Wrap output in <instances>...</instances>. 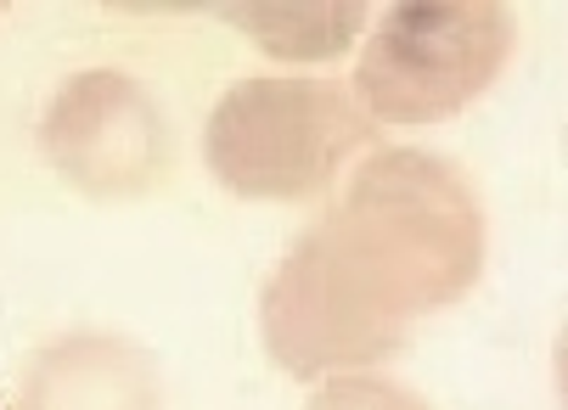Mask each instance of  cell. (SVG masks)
Here are the masks:
<instances>
[{"label":"cell","mask_w":568,"mask_h":410,"mask_svg":"<svg viewBox=\"0 0 568 410\" xmlns=\"http://www.w3.org/2000/svg\"><path fill=\"white\" fill-rule=\"evenodd\" d=\"M484 270V214L434 152L366 157L265 281L260 326L287 377L372 366L412 338V320L456 304Z\"/></svg>","instance_id":"obj_1"},{"label":"cell","mask_w":568,"mask_h":410,"mask_svg":"<svg viewBox=\"0 0 568 410\" xmlns=\"http://www.w3.org/2000/svg\"><path fill=\"white\" fill-rule=\"evenodd\" d=\"M361 141H372V119L344 85L242 79L209 113L203 157L236 197L298 203L327 186Z\"/></svg>","instance_id":"obj_2"},{"label":"cell","mask_w":568,"mask_h":410,"mask_svg":"<svg viewBox=\"0 0 568 410\" xmlns=\"http://www.w3.org/2000/svg\"><path fill=\"white\" fill-rule=\"evenodd\" d=\"M513 51V12L496 0H405L361 51V113L383 124H434L490 91Z\"/></svg>","instance_id":"obj_3"},{"label":"cell","mask_w":568,"mask_h":410,"mask_svg":"<svg viewBox=\"0 0 568 410\" xmlns=\"http://www.w3.org/2000/svg\"><path fill=\"white\" fill-rule=\"evenodd\" d=\"M51 170L91 197H135L164 170V119L135 79L113 68L73 73L40 124Z\"/></svg>","instance_id":"obj_4"},{"label":"cell","mask_w":568,"mask_h":410,"mask_svg":"<svg viewBox=\"0 0 568 410\" xmlns=\"http://www.w3.org/2000/svg\"><path fill=\"white\" fill-rule=\"evenodd\" d=\"M23 410H158V382L146 355L119 338H68L40 355Z\"/></svg>","instance_id":"obj_5"},{"label":"cell","mask_w":568,"mask_h":410,"mask_svg":"<svg viewBox=\"0 0 568 410\" xmlns=\"http://www.w3.org/2000/svg\"><path fill=\"white\" fill-rule=\"evenodd\" d=\"M225 23H236L242 34H254L271 57L287 62H333L355 45L366 7L355 0H333V7H315V0H293V7H265V0H248V7H225Z\"/></svg>","instance_id":"obj_6"},{"label":"cell","mask_w":568,"mask_h":410,"mask_svg":"<svg viewBox=\"0 0 568 410\" xmlns=\"http://www.w3.org/2000/svg\"><path fill=\"white\" fill-rule=\"evenodd\" d=\"M310 410H428V404L383 377H333L310 399Z\"/></svg>","instance_id":"obj_7"}]
</instances>
